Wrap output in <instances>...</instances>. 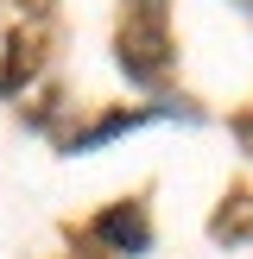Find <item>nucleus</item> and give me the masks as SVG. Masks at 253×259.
Here are the masks:
<instances>
[{
	"mask_svg": "<svg viewBox=\"0 0 253 259\" xmlns=\"http://www.w3.org/2000/svg\"><path fill=\"white\" fill-rule=\"evenodd\" d=\"M164 57H171V38H164V13H158V0L126 7V19H120V70L139 76V82H152V76L164 70Z\"/></svg>",
	"mask_w": 253,
	"mask_h": 259,
	"instance_id": "f257e3e1",
	"label": "nucleus"
},
{
	"mask_svg": "<svg viewBox=\"0 0 253 259\" xmlns=\"http://www.w3.org/2000/svg\"><path fill=\"white\" fill-rule=\"evenodd\" d=\"M95 234L108 240V247H120V253H146L152 228H146V215H139L133 202H120V209H108V215L95 222Z\"/></svg>",
	"mask_w": 253,
	"mask_h": 259,
	"instance_id": "f03ea898",
	"label": "nucleus"
},
{
	"mask_svg": "<svg viewBox=\"0 0 253 259\" xmlns=\"http://www.w3.org/2000/svg\"><path fill=\"white\" fill-rule=\"evenodd\" d=\"M234 202H240L234 215H228V209L215 215V234H222V240H240V234H247V228H253V196H234Z\"/></svg>",
	"mask_w": 253,
	"mask_h": 259,
	"instance_id": "7ed1b4c3",
	"label": "nucleus"
}]
</instances>
